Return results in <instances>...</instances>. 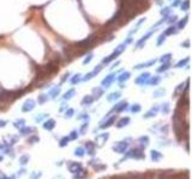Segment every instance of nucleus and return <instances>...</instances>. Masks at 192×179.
<instances>
[{"instance_id":"7c9ffc66","label":"nucleus","mask_w":192,"mask_h":179,"mask_svg":"<svg viewBox=\"0 0 192 179\" xmlns=\"http://www.w3.org/2000/svg\"><path fill=\"white\" fill-rule=\"evenodd\" d=\"M171 11H172V10H171V7H165V9L161 10V14L165 16V17H167V16L171 13Z\"/></svg>"},{"instance_id":"39448f33","label":"nucleus","mask_w":192,"mask_h":179,"mask_svg":"<svg viewBox=\"0 0 192 179\" xmlns=\"http://www.w3.org/2000/svg\"><path fill=\"white\" fill-rule=\"evenodd\" d=\"M149 78H150L149 73H143V74H141L137 79H136V84H138V85H145L148 83Z\"/></svg>"},{"instance_id":"8fccbe9b","label":"nucleus","mask_w":192,"mask_h":179,"mask_svg":"<svg viewBox=\"0 0 192 179\" xmlns=\"http://www.w3.org/2000/svg\"><path fill=\"white\" fill-rule=\"evenodd\" d=\"M119 63H120V62H119V61H117V62H115V63H114V64H113V66H112L110 68H115L117 66H119Z\"/></svg>"},{"instance_id":"4be33fe9","label":"nucleus","mask_w":192,"mask_h":179,"mask_svg":"<svg viewBox=\"0 0 192 179\" xmlns=\"http://www.w3.org/2000/svg\"><path fill=\"white\" fill-rule=\"evenodd\" d=\"M81 80H82V74H79V73H78V74L73 75V78L71 79V84H72V85H76V84H78Z\"/></svg>"},{"instance_id":"4c0bfd02","label":"nucleus","mask_w":192,"mask_h":179,"mask_svg":"<svg viewBox=\"0 0 192 179\" xmlns=\"http://www.w3.org/2000/svg\"><path fill=\"white\" fill-rule=\"evenodd\" d=\"M67 142H69V137H64V139H61V141H60V146L64 147V146H66Z\"/></svg>"},{"instance_id":"f3484780","label":"nucleus","mask_w":192,"mask_h":179,"mask_svg":"<svg viewBox=\"0 0 192 179\" xmlns=\"http://www.w3.org/2000/svg\"><path fill=\"white\" fill-rule=\"evenodd\" d=\"M94 102V97H91V96H86V97H84L83 98V100H82V105H90L91 103Z\"/></svg>"},{"instance_id":"b1692460","label":"nucleus","mask_w":192,"mask_h":179,"mask_svg":"<svg viewBox=\"0 0 192 179\" xmlns=\"http://www.w3.org/2000/svg\"><path fill=\"white\" fill-rule=\"evenodd\" d=\"M190 7V0H184V1L180 4V9L181 11H187Z\"/></svg>"},{"instance_id":"f03ea898","label":"nucleus","mask_w":192,"mask_h":179,"mask_svg":"<svg viewBox=\"0 0 192 179\" xmlns=\"http://www.w3.org/2000/svg\"><path fill=\"white\" fill-rule=\"evenodd\" d=\"M102 64H99V66H96V68L93 71V72H90V73H88V74H85V77L84 78H82V80H84V81H89V80H91L95 75H97L99 73L102 71Z\"/></svg>"},{"instance_id":"603ef678","label":"nucleus","mask_w":192,"mask_h":179,"mask_svg":"<svg viewBox=\"0 0 192 179\" xmlns=\"http://www.w3.org/2000/svg\"><path fill=\"white\" fill-rule=\"evenodd\" d=\"M0 160H1V157H0Z\"/></svg>"},{"instance_id":"a211bd4d","label":"nucleus","mask_w":192,"mask_h":179,"mask_svg":"<svg viewBox=\"0 0 192 179\" xmlns=\"http://www.w3.org/2000/svg\"><path fill=\"white\" fill-rule=\"evenodd\" d=\"M94 99L95 98H100V97L103 94V90L101 88V87H96V88H94Z\"/></svg>"},{"instance_id":"09e8293b","label":"nucleus","mask_w":192,"mask_h":179,"mask_svg":"<svg viewBox=\"0 0 192 179\" xmlns=\"http://www.w3.org/2000/svg\"><path fill=\"white\" fill-rule=\"evenodd\" d=\"M85 129H88V124H84V125L82 127V129H81V132H82V133H84V132H85Z\"/></svg>"},{"instance_id":"49530a36","label":"nucleus","mask_w":192,"mask_h":179,"mask_svg":"<svg viewBox=\"0 0 192 179\" xmlns=\"http://www.w3.org/2000/svg\"><path fill=\"white\" fill-rule=\"evenodd\" d=\"M70 77V73H66L65 75H64V78H62V80H61V83H64V81H66V79Z\"/></svg>"},{"instance_id":"f257e3e1","label":"nucleus","mask_w":192,"mask_h":179,"mask_svg":"<svg viewBox=\"0 0 192 179\" xmlns=\"http://www.w3.org/2000/svg\"><path fill=\"white\" fill-rule=\"evenodd\" d=\"M126 47H127V44L124 42V43H121V44H119L117 48H115V50L113 52V53H112L109 56H107V58L106 59H103V61H102V63H109L110 61H113V60H115L117 58H118V56L120 55V54H121L125 49H126Z\"/></svg>"},{"instance_id":"7ed1b4c3","label":"nucleus","mask_w":192,"mask_h":179,"mask_svg":"<svg viewBox=\"0 0 192 179\" xmlns=\"http://www.w3.org/2000/svg\"><path fill=\"white\" fill-rule=\"evenodd\" d=\"M115 74L113 73V74H109V75H107L105 79L102 80V87H105V88H107V87H109L110 85H112V83L115 80Z\"/></svg>"},{"instance_id":"a18cd8bd","label":"nucleus","mask_w":192,"mask_h":179,"mask_svg":"<svg viewBox=\"0 0 192 179\" xmlns=\"http://www.w3.org/2000/svg\"><path fill=\"white\" fill-rule=\"evenodd\" d=\"M181 47H185V48H189V47H190V41L187 39V41H185V42H182V43H181Z\"/></svg>"},{"instance_id":"473e14b6","label":"nucleus","mask_w":192,"mask_h":179,"mask_svg":"<svg viewBox=\"0 0 192 179\" xmlns=\"http://www.w3.org/2000/svg\"><path fill=\"white\" fill-rule=\"evenodd\" d=\"M93 56H94L93 54H89V55H88L86 58H85V59L83 60V63H84V64H88V63H89V62H90V61L93 60Z\"/></svg>"},{"instance_id":"6e6552de","label":"nucleus","mask_w":192,"mask_h":179,"mask_svg":"<svg viewBox=\"0 0 192 179\" xmlns=\"http://www.w3.org/2000/svg\"><path fill=\"white\" fill-rule=\"evenodd\" d=\"M130 77H131V73H130V72H123L121 74H120V75L118 77V81H119L120 84H123L124 81L129 80V79H130Z\"/></svg>"},{"instance_id":"c85d7f7f","label":"nucleus","mask_w":192,"mask_h":179,"mask_svg":"<svg viewBox=\"0 0 192 179\" xmlns=\"http://www.w3.org/2000/svg\"><path fill=\"white\" fill-rule=\"evenodd\" d=\"M60 93V87H54L53 90H52V91H51V97H52V98H55V97H57L58 94Z\"/></svg>"},{"instance_id":"dca6fc26","label":"nucleus","mask_w":192,"mask_h":179,"mask_svg":"<svg viewBox=\"0 0 192 179\" xmlns=\"http://www.w3.org/2000/svg\"><path fill=\"white\" fill-rule=\"evenodd\" d=\"M189 61H190V58H185L184 60H180L177 64H175V67H177V68H182V67H185L186 64L189 63Z\"/></svg>"},{"instance_id":"58836bf2","label":"nucleus","mask_w":192,"mask_h":179,"mask_svg":"<svg viewBox=\"0 0 192 179\" xmlns=\"http://www.w3.org/2000/svg\"><path fill=\"white\" fill-rule=\"evenodd\" d=\"M31 132H33V128H24L21 130L22 134H27V133H31Z\"/></svg>"},{"instance_id":"1a4fd4ad","label":"nucleus","mask_w":192,"mask_h":179,"mask_svg":"<svg viewBox=\"0 0 192 179\" xmlns=\"http://www.w3.org/2000/svg\"><path fill=\"white\" fill-rule=\"evenodd\" d=\"M160 81H161V77L156 75V77H153V78H149V80H148L147 84H149V85H151V86H156V85L160 84Z\"/></svg>"},{"instance_id":"aec40b11","label":"nucleus","mask_w":192,"mask_h":179,"mask_svg":"<svg viewBox=\"0 0 192 179\" xmlns=\"http://www.w3.org/2000/svg\"><path fill=\"white\" fill-rule=\"evenodd\" d=\"M172 59V54H165L161 56V59H160V62H162V63H167V62H169Z\"/></svg>"},{"instance_id":"9d476101","label":"nucleus","mask_w":192,"mask_h":179,"mask_svg":"<svg viewBox=\"0 0 192 179\" xmlns=\"http://www.w3.org/2000/svg\"><path fill=\"white\" fill-rule=\"evenodd\" d=\"M93 39H94V36H90L89 38H86V39H84V41H81V42H78L77 44L81 47V48H86L88 45H89V44L93 42Z\"/></svg>"},{"instance_id":"6ab92c4d","label":"nucleus","mask_w":192,"mask_h":179,"mask_svg":"<svg viewBox=\"0 0 192 179\" xmlns=\"http://www.w3.org/2000/svg\"><path fill=\"white\" fill-rule=\"evenodd\" d=\"M187 22H189V16H186V17H184L179 23H178V30H180V29H184V26L187 24Z\"/></svg>"},{"instance_id":"2eb2a0df","label":"nucleus","mask_w":192,"mask_h":179,"mask_svg":"<svg viewBox=\"0 0 192 179\" xmlns=\"http://www.w3.org/2000/svg\"><path fill=\"white\" fill-rule=\"evenodd\" d=\"M130 123V118L129 117H125V118H121L119 122H118V128H123L125 125H127Z\"/></svg>"},{"instance_id":"ea45409f","label":"nucleus","mask_w":192,"mask_h":179,"mask_svg":"<svg viewBox=\"0 0 192 179\" xmlns=\"http://www.w3.org/2000/svg\"><path fill=\"white\" fill-rule=\"evenodd\" d=\"M73 112H75V111H73V109H69V110L66 111V115H65V116H66V117H72V115H73Z\"/></svg>"},{"instance_id":"9b49d317","label":"nucleus","mask_w":192,"mask_h":179,"mask_svg":"<svg viewBox=\"0 0 192 179\" xmlns=\"http://www.w3.org/2000/svg\"><path fill=\"white\" fill-rule=\"evenodd\" d=\"M126 148H127V143L126 142H119V144L114 146V151L120 152V153H123Z\"/></svg>"},{"instance_id":"412c9836","label":"nucleus","mask_w":192,"mask_h":179,"mask_svg":"<svg viewBox=\"0 0 192 179\" xmlns=\"http://www.w3.org/2000/svg\"><path fill=\"white\" fill-rule=\"evenodd\" d=\"M169 68H171V63H169V62H167V63H162V66L160 67V68H157V72H158V73H162V72L168 71Z\"/></svg>"},{"instance_id":"37998d69","label":"nucleus","mask_w":192,"mask_h":179,"mask_svg":"<svg viewBox=\"0 0 192 179\" xmlns=\"http://www.w3.org/2000/svg\"><path fill=\"white\" fill-rule=\"evenodd\" d=\"M83 148H78V149H76V155H79V157H82L83 155Z\"/></svg>"},{"instance_id":"79ce46f5","label":"nucleus","mask_w":192,"mask_h":179,"mask_svg":"<svg viewBox=\"0 0 192 179\" xmlns=\"http://www.w3.org/2000/svg\"><path fill=\"white\" fill-rule=\"evenodd\" d=\"M181 4V0H174V1L172 3V7H177Z\"/></svg>"},{"instance_id":"c9c22d12","label":"nucleus","mask_w":192,"mask_h":179,"mask_svg":"<svg viewBox=\"0 0 192 179\" xmlns=\"http://www.w3.org/2000/svg\"><path fill=\"white\" fill-rule=\"evenodd\" d=\"M160 157H161V155H160V154H158V152H151V158H153V160H157Z\"/></svg>"},{"instance_id":"c03bdc74","label":"nucleus","mask_w":192,"mask_h":179,"mask_svg":"<svg viewBox=\"0 0 192 179\" xmlns=\"http://www.w3.org/2000/svg\"><path fill=\"white\" fill-rule=\"evenodd\" d=\"M160 94H165V90H158L155 92V97H160Z\"/></svg>"},{"instance_id":"f704fd0d","label":"nucleus","mask_w":192,"mask_h":179,"mask_svg":"<svg viewBox=\"0 0 192 179\" xmlns=\"http://www.w3.org/2000/svg\"><path fill=\"white\" fill-rule=\"evenodd\" d=\"M168 111H169V104H168V103H165V104H163V106H162V112H163V113H167Z\"/></svg>"},{"instance_id":"72a5a7b5","label":"nucleus","mask_w":192,"mask_h":179,"mask_svg":"<svg viewBox=\"0 0 192 179\" xmlns=\"http://www.w3.org/2000/svg\"><path fill=\"white\" fill-rule=\"evenodd\" d=\"M131 111L132 112H139L141 111V105L139 104H134L132 106V109H131Z\"/></svg>"},{"instance_id":"5701e85b","label":"nucleus","mask_w":192,"mask_h":179,"mask_svg":"<svg viewBox=\"0 0 192 179\" xmlns=\"http://www.w3.org/2000/svg\"><path fill=\"white\" fill-rule=\"evenodd\" d=\"M75 93H76V91H75V90L73 88H71V90H69V91L65 93V94H64V99H71L72 98V97H73L75 96Z\"/></svg>"},{"instance_id":"ddd939ff","label":"nucleus","mask_w":192,"mask_h":179,"mask_svg":"<svg viewBox=\"0 0 192 179\" xmlns=\"http://www.w3.org/2000/svg\"><path fill=\"white\" fill-rule=\"evenodd\" d=\"M177 31H178V29H177V28L173 26V25H171L168 29H166V31L163 32V34H165L166 36H169V35H174V34H177Z\"/></svg>"},{"instance_id":"20e7f679","label":"nucleus","mask_w":192,"mask_h":179,"mask_svg":"<svg viewBox=\"0 0 192 179\" xmlns=\"http://www.w3.org/2000/svg\"><path fill=\"white\" fill-rule=\"evenodd\" d=\"M34 108H35V100L28 99L25 103H24L23 108H22V111H23V112H29V111L33 110Z\"/></svg>"},{"instance_id":"393cba45","label":"nucleus","mask_w":192,"mask_h":179,"mask_svg":"<svg viewBox=\"0 0 192 179\" xmlns=\"http://www.w3.org/2000/svg\"><path fill=\"white\" fill-rule=\"evenodd\" d=\"M120 98V93L119 92H113V93H110L109 96H108V100L109 102H113V100H115V99H119Z\"/></svg>"},{"instance_id":"a878e982","label":"nucleus","mask_w":192,"mask_h":179,"mask_svg":"<svg viewBox=\"0 0 192 179\" xmlns=\"http://www.w3.org/2000/svg\"><path fill=\"white\" fill-rule=\"evenodd\" d=\"M126 108H127V103H126V102H121L120 104H118L114 109H115L117 111H123V110H125Z\"/></svg>"},{"instance_id":"3c124183","label":"nucleus","mask_w":192,"mask_h":179,"mask_svg":"<svg viewBox=\"0 0 192 179\" xmlns=\"http://www.w3.org/2000/svg\"><path fill=\"white\" fill-rule=\"evenodd\" d=\"M5 124H6L5 121H0V127H5Z\"/></svg>"},{"instance_id":"cd10ccee","label":"nucleus","mask_w":192,"mask_h":179,"mask_svg":"<svg viewBox=\"0 0 192 179\" xmlns=\"http://www.w3.org/2000/svg\"><path fill=\"white\" fill-rule=\"evenodd\" d=\"M165 41H166V35L165 34H161L158 36V39H157V42H156V44L160 47V45H162L163 43H165Z\"/></svg>"},{"instance_id":"f8f14e48","label":"nucleus","mask_w":192,"mask_h":179,"mask_svg":"<svg viewBox=\"0 0 192 179\" xmlns=\"http://www.w3.org/2000/svg\"><path fill=\"white\" fill-rule=\"evenodd\" d=\"M54 127H55V121L54 119H48V121L45 122V124H43V128L48 129V130H52Z\"/></svg>"},{"instance_id":"e433bc0d","label":"nucleus","mask_w":192,"mask_h":179,"mask_svg":"<svg viewBox=\"0 0 192 179\" xmlns=\"http://www.w3.org/2000/svg\"><path fill=\"white\" fill-rule=\"evenodd\" d=\"M46 99H47V96L46 94H41L38 97V103H45Z\"/></svg>"},{"instance_id":"de8ad7c7","label":"nucleus","mask_w":192,"mask_h":179,"mask_svg":"<svg viewBox=\"0 0 192 179\" xmlns=\"http://www.w3.org/2000/svg\"><path fill=\"white\" fill-rule=\"evenodd\" d=\"M71 134H72V135L70 136V137H71V139H76V137H77V132H72Z\"/></svg>"},{"instance_id":"a19ab883","label":"nucleus","mask_w":192,"mask_h":179,"mask_svg":"<svg viewBox=\"0 0 192 179\" xmlns=\"http://www.w3.org/2000/svg\"><path fill=\"white\" fill-rule=\"evenodd\" d=\"M23 124H24V119H19V121H17V122H16V123H14V125L16 127H23Z\"/></svg>"},{"instance_id":"423d86ee","label":"nucleus","mask_w":192,"mask_h":179,"mask_svg":"<svg viewBox=\"0 0 192 179\" xmlns=\"http://www.w3.org/2000/svg\"><path fill=\"white\" fill-rule=\"evenodd\" d=\"M157 60L153 59V60H149L147 62H143V63H138V64H136L134 66V69H142V68H147V67H151V66H154V64L156 63Z\"/></svg>"},{"instance_id":"4468645a","label":"nucleus","mask_w":192,"mask_h":179,"mask_svg":"<svg viewBox=\"0 0 192 179\" xmlns=\"http://www.w3.org/2000/svg\"><path fill=\"white\" fill-rule=\"evenodd\" d=\"M157 111H158V106H155V108H153L150 111H148L145 115H144V117L145 118H150V117H153V116H155L156 113H157Z\"/></svg>"},{"instance_id":"bb28decb","label":"nucleus","mask_w":192,"mask_h":179,"mask_svg":"<svg viewBox=\"0 0 192 179\" xmlns=\"http://www.w3.org/2000/svg\"><path fill=\"white\" fill-rule=\"evenodd\" d=\"M78 170H81V165L79 164H72V165H70V171L72 173H76Z\"/></svg>"},{"instance_id":"0eeeda50","label":"nucleus","mask_w":192,"mask_h":179,"mask_svg":"<svg viewBox=\"0 0 192 179\" xmlns=\"http://www.w3.org/2000/svg\"><path fill=\"white\" fill-rule=\"evenodd\" d=\"M154 31H155V30H151V31H149L147 35H144V36H143V37H142L139 41H137V43H136V48H141V47H142V45H143V44H144V43H145L147 41H148V38H149L151 35L154 34Z\"/></svg>"},{"instance_id":"2f4dec72","label":"nucleus","mask_w":192,"mask_h":179,"mask_svg":"<svg viewBox=\"0 0 192 179\" xmlns=\"http://www.w3.org/2000/svg\"><path fill=\"white\" fill-rule=\"evenodd\" d=\"M177 19H178L177 16H171L169 18H166V22H168L169 24H174L175 22H177Z\"/></svg>"},{"instance_id":"c756f323","label":"nucleus","mask_w":192,"mask_h":179,"mask_svg":"<svg viewBox=\"0 0 192 179\" xmlns=\"http://www.w3.org/2000/svg\"><path fill=\"white\" fill-rule=\"evenodd\" d=\"M114 121H115V117L113 116V117H110L107 122H106V123L105 124H101V128H106V127H109V125H112V124H113L114 123Z\"/></svg>"}]
</instances>
